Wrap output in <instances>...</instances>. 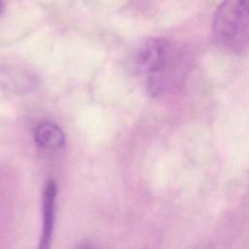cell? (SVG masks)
I'll use <instances>...</instances> for the list:
<instances>
[{
  "label": "cell",
  "mask_w": 249,
  "mask_h": 249,
  "mask_svg": "<svg viewBox=\"0 0 249 249\" xmlns=\"http://www.w3.org/2000/svg\"><path fill=\"white\" fill-rule=\"evenodd\" d=\"M240 2L245 12L249 15V0H240Z\"/></svg>",
  "instance_id": "5b68a950"
},
{
  "label": "cell",
  "mask_w": 249,
  "mask_h": 249,
  "mask_svg": "<svg viewBox=\"0 0 249 249\" xmlns=\"http://www.w3.org/2000/svg\"><path fill=\"white\" fill-rule=\"evenodd\" d=\"M2 9H3V2H2V0H0V13H1Z\"/></svg>",
  "instance_id": "8992f818"
},
{
  "label": "cell",
  "mask_w": 249,
  "mask_h": 249,
  "mask_svg": "<svg viewBox=\"0 0 249 249\" xmlns=\"http://www.w3.org/2000/svg\"><path fill=\"white\" fill-rule=\"evenodd\" d=\"M175 60L174 51L170 43L161 38L145 41L138 49L135 56L137 69L151 79V86L160 89V81L163 72L170 68Z\"/></svg>",
  "instance_id": "7a4b0ae2"
},
{
  "label": "cell",
  "mask_w": 249,
  "mask_h": 249,
  "mask_svg": "<svg viewBox=\"0 0 249 249\" xmlns=\"http://www.w3.org/2000/svg\"><path fill=\"white\" fill-rule=\"evenodd\" d=\"M56 184L53 180H49L43 193V226L38 249H50L54 224V204L56 196Z\"/></svg>",
  "instance_id": "3957f363"
},
{
  "label": "cell",
  "mask_w": 249,
  "mask_h": 249,
  "mask_svg": "<svg viewBox=\"0 0 249 249\" xmlns=\"http://www.w3.org/2000/svg\"><path fill=\"white\" fill-rule=\"evenodd\" d=\"M214 38L223 45L233 46L240 43L249 32V15L240 0H224L213 17Z\"/></svg>",
  "instance_id": "6da1fadb"
},
{
  "label": "cell",
  "mask_w": 249,
  "mask_h": 249,
  "mask_svg": "<svg viewBox=\"0 0 249 249\" xmlns=\"http://www.w3.org/2000/svg\"><path fill=\"white\" fill-rule=\"evenodd\" d=\"M35 142L42 148L59 149L65 143L63 131L50 122L41 123L34 132Z\"/></svg>",
  "instance_id": "277c9868"
}]
</instances>
